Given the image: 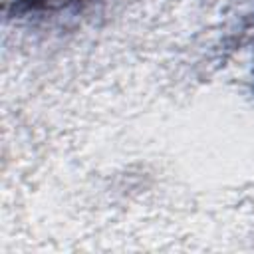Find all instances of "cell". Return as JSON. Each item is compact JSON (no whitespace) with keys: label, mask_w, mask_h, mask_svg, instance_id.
<instances>
[{"label":"cell","mask_w":254,"mask_h":254,"mask_svg":"<svg viewBox=\"0 0 254 254\" xmlns=\"http://www.w3.org/2000/svg\"><path fill=\"white\" fill-rule=\"evenodd\" d=\"M18 2V8L20 10H32V12H38V10H60V8H65L77 0H16Z\"/></svg>","instance_id":"obj_1"}]
</instances>
